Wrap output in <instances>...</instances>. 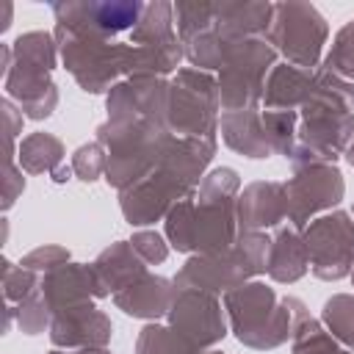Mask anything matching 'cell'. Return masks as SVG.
<instances>
[{
	"label": "cell",
	"mask_w": 354,
	"mask_h": 354,
	"mask_svg": "<svg viewBox=\"0 0 354 354\" xmlns=\"http://www.w3.org/2000/svg\"><path fill=\"white\" fill-rule=\"evenodd\" d=\"M171 324L177 332L199 351L210 343H216L224 335V321L218 313V304L210 293L183 288L171 301Z\"/></svg>",
	"instance_id": "cell-5"
},
{
	"label": "cell",
	"mask_w": 354,
	"mask_h": 354,
	"mask_svg": "<svg viewBox=\"0 0 354 354\" xmlns=\"http://www.w3.org/2000/svg\"><path fill=\"white\" fill-rule=\"evenodd\" d=\"M174 296H177V293L169 288V282H166L163 277H147V274H141V277L133 279L124 290L116 293V304H119L127 315L152 318V315H160V313L171 310Z\"/></svg>",
	"instance_id": "cell-7"
},
{
	"label": "cell",
	"mask_w": 354,
	"mask_h": 354,
	"mask_svg": "<svg viewBox=\"0 0 354 354\" xmlns=\"http://www.w3.org/2000/svg\"><path fill=\"white\" fill-rule=\"evenodd\" d=\"M296 354H348L337 348L315 321H310L304 313H299V329H296Z\"/></svg>",
	"instance_id": "cell-11"
},
{
	"label": "cell",
	"mask_w": 354,
	"mask_h": 354,
	"mask_svg": "<svg viewBox=\"0 0 354 354\" xmlns=\"http://www.w3.org/2000/svg\"><path fill=\"white\" fill-rule=\"evenodd\" d=\"M288 213V191L279 183H254L241 194V227H268Z\"/></svg>",
	"instance_id": "cell-6"
},
{
	"label": "cell",
	"mask_w": 354,
	"mask_h": 354,
	"mask_svg": "<svg viewBox=\"0 0 354 354\" xmlns=\"http://www.w3.org/2000/svg\"><path fill=\"white\" fill-rule=\"evenodd\" d=\"M133 249L136 252H141L144 254V260H155V263H160L163 257H166V246H163V241L155 235V232H138L136 238H133Z\"/></svg>",
	"instance_id": "cell-14"
},
{
	"label": "cell",
	"mask_w": 354,
	"mask_h": 354,
	"mask_svg": "<svg viewBox=\"0 0 354 354\" xmlns=\"http://www.w3.org/2000/svg\"><path fill=\"white\" fill-rule=\"evenodd\" d=\"M299 299H293V310H288V299L282 307H274V290L266 285H246L227 296V310L232 315L235 337L254 348L279 346L290 332V318L296 315Z\"/></svg>",
	"instance_id": "cell-2"
},
{
	"label": "cell",
	"mask_w": 354,
	"mask_h": 354,
	"mask_svg": "<svg viewBox=\"0 0 354 354\" xmlns=\"http://www.w3.org/2000/svg\"><path fill=\"white\" fill-rule=\"evenodd\" d=\"M28 171H44V169H53L58 160H61V144L44 133L39 136H30L25 144H22V158Z\"/></svg>",
	"instance_id": "cell-10"
},
{
	"label": "cell",
	"mask_w": 354,
	"mask_h": 354,
	"mask_svg": "<svg viewBox=\"0 0 354 354\" xmlns=\"http://www.w3.org/2000/svg\"><path fill=\"white\" fill-rule=\"evenodd\" d=\"M138 354H196V348L171 329L147 326L138 337Z\"/></svg>",
	"instance_id": "cell-9"
},
{
	"label": "cell",
	"mask_w": 354,
	"mask_h": 354,
	"mask_svg": "<svg viewBox=\"0 0 354 354\" xmlns=\"http://www.w3.org/2000/svg\"><path fill=\"white\" fill-rule=\"evenodd\" d=\"M307 254L313 257V271L321 279H340L348 274L354 260V224L346 213H332L307 230Z\"/></svg>",
	"instance_id": "cell-3"
},
{
	"label": "cell",
	"mask_w": 354,
	"mask_h": 354,
	"mask_svg": "<svg viewBox=\"0 0 354 354\" xmlns=\"http://www.w3.org/2000/svg\"><path fill=\"white\" fill-rule=\"evenodd\" d=\"M285 191H288V216L293 218L296 227H301L310 213L329 207L343 196V180L337 169L318 160H304L296 163V177L285 185Z\"/></svg>",
	"instance_id": "cell-4"
},
{
	"label": "cell",
	"mask_w": 354,
	"mask_h": 354,
	"mask_svg": "<svg viewBox=\"0 0 354 354\" xmlns=\"http://www.w3.org/2000/svg\"><path fill=\"white\" fill-rule=\"evenodd\" d=\"M348 160H351V163H354V144H351V147H348Z\"/></svg>",
	"instance_id": "cell-15"
},
{
	"label": "cell",
	"mask_w": 354,
	"mask_h": 354,
	"mask_svg": "<svg viewBox=\"0 0 354 354\" xmlns=\"http://www.w3.org/2000/svg\"><path fill=\"white\" fill-rule=\"evenodd\" d=\"M75 169L80 171V177H83V180H94V177H97V171L102 169V155H100V147H97V144H91V147L77 149Z\"/></svg>",
	"instance_id": "cell-13"
},
{
	"label": "cell",
	"mask_w": 354,
	"mask_h": 354,
	"mask_svg": "<svg viewBox=\"0 0 354 354\" xmlns=\"http://www.w3.org/2000/svg\"><path fill=\"white\" fill-rule=\"evenodd\" d=\"M238 188V177L232 169H216L194 205V196L177 202L169 213V238L180 252H224L232 243V194Z\"/></svg>",
	"instance_id": "cell-1"
},
{
	"label": "cell",
	"mask_w": 354,
	"mask_h": 354,
	"mask_svg": "<svg viewBox=\"0 0 354 354\" xmlns=\"http://www.w3.org/2000/svg\"><path fill=\"white\" fill-rule=\"evenodd\" d=\"M271 260H268V274L279 282H293L304 274L307 268V246L299 241L293 227H285L277 232V238L271 241Z\"/></svg>",
	"instance_id": "cell-8"
},
{
	"label": "cell",
	"mask_w": 354,
	"mask_h": 354,
	"mask_svg": "<svg viewBox=\"0 0 354 354\" xmlns=\"http://www.w3.org/2000/svg\"><path fill=\"white\" fill-rule=\"evenodd\" d=\"M324 318L329 329L348 346H354V299L351 296H335L324 307Z\"/></svg>",
	"instance_id": "cell-12"
}]
</instances>
